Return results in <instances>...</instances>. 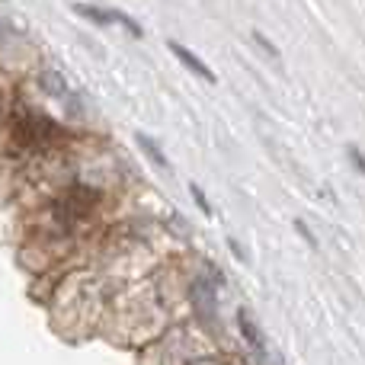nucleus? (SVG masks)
I'll list each match as a JSON object with an SVG mask.
<instances>
[{
    "label": "nucleus",
    "mask_w": 365,
    "mask_h": 365,
    "mask_svg": "<svg viewBox=\"0 0 365 365\" xmlns=\"http://www.w3.org/2000/svg\"><path fill=\"white\" fill-rule=\"evenodd\" d=\"M38 83H42V90L48 96H68V81H64L58 71H51V68H45L42 74H38Z\"/></svg>",
    "instance_id": "obj_8"
},
{
    "label": "nucleus",
    "mask_w": 365,
    "mask_h": 365,
    "mask_svg": "<svg viewBox=\"0 0 365 365\" xmlns=\"http://www.w3.org/2000/svg\"><path fill=\"white\" fill-rule=\"evenodd\" d=\"M250 38H253V42H257V48H263V51H266V55H269V58H272V61H279V58H282V51H279V48H276V42H269V38H266V32L253 29V32H250Z\"/></svg>",
    "instance_id": "obj_10"
},
{
    "label": "nucleus",
    "mask_w": 365,
    "mask_h": 365,
    "mask_svg": "<svg viewBox=\"0 0 365 365\" xmlns=\"http://www.w3.org/2000/svg\"><path fill=\"white\" fill-rule=\"evenodd\" d=\"M167 45H170V51H173V55H177L180 61H182V68H189V71H192V74H199L202 81H208V83H215V81H218V77H215V71L208 68V64L202 61V58L195 55V51H189L182 42H167Z\"/></svg>",
    "instance_id": "obj_6"
},
{
    "label": "nucleus",
    "mask_w": 365,
    "mask_h": 365,
    "mask_svg": "<svg viewBox=\"0 0 365 365\" xmlns=\"http://www.w3.org/2000/svg\"><path fill=\"white\" fill-rule=\"evenodd\" d=\"M237 324H240V334H244V340H247V346H250L253 359L263 365V362H266V340H263V334H259L257 321L247 314V308L237 311Z\"/></svg>",
    "instance_id": "obj_5"
},
{
    "label": "nucleus",
    "mask_w": 365,
    "mask_h": 365,
    "mask_svg": "<svg viewBox=\"0 0 365 365\" xmlns=\"http://www.w3.org/2000/svg\"><path fill=\"white\" fill-rule=\"evenodd\" d=\"M74 13L83 19H90V23H96V26H125L135 38L145 36V29L122 10H106V6H93V4H74Z\"/></svg>",
    "instance_id": "obj_4"
},
{
    "label": "nucleus",
    "mask_w": 365,
    "mask_h": 365,
    "mask_svg": "<svg viewBox=\"0 0 365 365\" xmlns=\"http://www.w3.org/2000/svg\"><path fill=\"white\" fill-rule=\"evenodd\" d=\"M227 247H231V253H234V257H237V259H240V263H244V259H247L244 247H240V244H237V240H234V237H231V240H227Z\"/></svg>",
    "instance_id": "obj_13"
},
{
    "label": "nucleus",
    "mask_w": 365,
    "mask_h": 365,
    "mask_svg": "<svg viewBox=\"0 0 365 365\" xmlns=\"http://www.w3.org/2000/svg\"><path fill=\"white\" fill-rule=\"evenodd\" d=\"M96 199H100V195L90 186H71L68 192L55 202V218L61 221V225H74V221L87 218L90 208L96 205Z\"/></svg>",
    "instance_id": "obj_2"
},
{
    "label": "nucleus",
    "mask_w": 365,
    "mask_h": 365,
    "mask_svg": "<svg viewBox=\"0 0 365 365\" xmlns=\"http://www.w3.org/2000/svg\"><path fill=\"white\" fill-rule=\"evenodd\" d=\"M13 138H16L19 148H51L58 138H61V128L42 113H32V109H23L13 119Z\"/></svg>",
    "instance_id": "obj_1"
},
{
    "label": "nucleus",
    "mask_w": 365,
    "mask_h": 365,
    "mask_svg": "<svg viewBox=\"0 0 365 365\" xmlns=\"http://www.w3.org/2000/svg\"><path fill=\"white\" fill-rule=\"evenodd\" d=\"M189 195H192V202H195V205H199V212L205 215V218H212V202H208L205 189H202L199 182H189Z\"/></svg>",
    "instance_id": "obj_9"
},
{
    "label": "nucleus",
    "mask_w": 365,
    "mask_h": 365,
    "mask_svg": "<svg viewBox=\"0 0 365 365\" xmlns=\"http://www.w3.org/2000/svg\"><path fill=\"white\" fill-rule=\"evenodd\" d=\"M292 227H295V231H298V234H302V237H304V240H308V247H317V237H314V231H311V227H308V221L295 218V221H292Z\"/></svg>",
    "instance_id": "obj_12"
},
{
    "label": "nucleus",
    "mask_w": 365,
    "mask_h": 365,
    "mask_svg": "<svg viewBox=\"0 0 365 365\" xmlns=\"http://www.w3.org/2000/svg\"><path fill=\"white\" fill-rule=\"evenodd\" d=\"M346 158L353 160V167L365 177V154H362V148L359 145H346Z\"/></svg>",
    "instance_id": "obj_11"
},
{
    "label": "nucleus",
    "mask_w": 365,
    "mask_h": 365,
    "mask_svg": "<svg viewBox=\"0 0 365 365\" xmlns=\"http://www.w3.org/2000/svg\"><path fill=\"white\" fill-rule=\"evenodd\" d=\"M135 141L141 145V151H145V158L151 160L158 170H170V160H167V154H164V148L158 145V141L151 138V135H145V132H138L135 135Z\"/></svg>",
    "instance_id": "obj_7"
},
{
    "label": "nucleus",
    "mask_w": 365,
    "mask_h": 365,
    "mask_svg": "<svg viewBox=\"0 0 365 365\" xmlns=\"http://www.w3.org/2000/svg\"><path fill=\"white\" fill-rule=\"evenodd\" d=\"M221 282L225 279L218 276V269H212L208 266V276H199L192 282V302H195V308H199V317H205V321H215V308H218V289H221Z\"/></svg>",
    "instance_id": "obj_3"
}]
</instances>
